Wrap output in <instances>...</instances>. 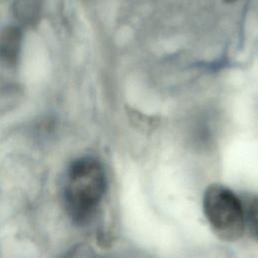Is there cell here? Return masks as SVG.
Listing matches in <instances>:
<instances>
[{
    "mask_svg": "<svg viewBox=\"0 0 258 258\" xmlns=\"http://www.w3.org/2000/svg\"><path fill=\"white\" fill-rule=\"evenodd\" d=\"M107 187L102 163L91 156L76 159L69 166L63 183V200L70 217L87 222L97 211Z\"/></svg>",
    "mask_w": 258,
    "mask_h": 258,
    "instance_id": "1",
    "label": "cell"
},
{
    "mask_svg": "<svg viewBox=\"0 0 258 258\" xmlns=\"http://www.w3.org/2000/svg\"><path fill=\"white\" fill-rule=\"evenodd\" d=\"M205 217L214 234L225 242H236L245 233L240 196L221 183L210 184L203 197Z\"/></svg>",
    "mask_w": 258,
    "mask_h": 258,
    "instance_id": "2",
    "label": "cell"
},
{
    "mask_svg": "<svg viewBox=\"0 0 258 258\" xmlns=\"http://www.w3.org/2000/svg\"><path fill=\"white\" fill-rule=\"evenodd\" d=\"M22 43L21 30L10 25L0 31V64L12 67L16 63Z\"/></svg>",
    "mask_w": 258,
    "mask_h": 258,
    "instance_id": "3",
    "label": "cell"
},
{
    "mask_svg": "<svg viewBox=\"0 0 258 258\" xmlns=\"http://www.w3.org/2000/svg\"><path fill=\"white\" fill-rule=\"evenodd\" d=\"M243 211L245 232L258 242V194H247L240 196Z\"/></svg>",
    "mask_w": 258,
    "mask_h": 258,
    "instance_id": "4",
    "label": "cell"
},
{
    "mask_svg": "<svg viewBox=\"0 0 258 258\" xmlns=\"http://www.w3.org/2000/svg\"><path fill=\"white\" fill-rule=\"evenodd\" d=\"M225 2H227V3H234V2H236L237 0H224Z\"/></svg>",
    "mask_w": 258,
    "mask_h": 258,
    "instance_id": "5",
    "label": "cell"
}]
</instances>
